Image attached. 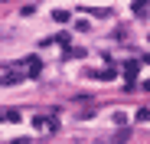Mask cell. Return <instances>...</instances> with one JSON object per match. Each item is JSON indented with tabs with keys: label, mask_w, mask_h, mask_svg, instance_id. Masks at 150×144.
I'll list each match as a JSON object with an SVG mask.
<instances>
[{
	"label": "cell",
	"mask_w": 150,
	"mask_h": 144,
	"mask_svg": "<svg viewBox=\"0 0 150 144\" xmlns=\"http://www.w3.org/2000/svg\"><path fill=\"white\" fill-rule=\"evenodd\" d=\"M52 20H56V23H69V10H56Z\"/></svg>",
	"instance_id": "cell-5"
},
{
	"label": "cell",
	"mask_w": 150,
	"mask_h": 144,
	"mask_svg": "<svg viewBox=\"0 0 150 144\" xmlns=\"http://www.w3.org/2000/svg\"><path fill=\"white\" fill-rule=\"evenodd\" d=\"M144 62H150V53H147V56H144Z\"/></svg>",
	"instance_id": "cell-7"
},
{
	"label": "cell",
	"mask_w": 150,
	"mask_h": 144,
	"mask_svg": "<svg viewBox=\"0 0 150 144\" xmlns=\"http://www.w3.org/2000/svg\"><path fill=\"white\" fill-rule=\"evenodd\" d=\"M131 138V131H114V134H105V138H98L95 144H124Z\"/></svg>",
	"instance_id": "cell-1"
},
{
	"label": "cell",
	"mask_w": 150,
	"mask_h": 144,
	"mask_svg": "<svg viewBox=\"0 0 150 144\" xmlns=\"http://www.w3.org/2000/svg\"><path fill=\"white\" fill-rule=\"evenodd\" d=\"M114 125H127V115H124V111H114Z\"/></svg>",
	"instance_id": "cell-6"
},
{
	"label": "cell",
	"mask_w": 150,
	"mask_h": 144,
	"mask_svg": "<svg viewBox=\"0 0 150 144\" xmlns=\"http://www.w3.org/2000/svg\"><path fill=\"white\" fill-rule=\"evenodd\" d=\"M0 82H4V85H16V82H23V76H16V72H10V76H4Z\"/></svg>",
	"instance_id": "cell-4"
},
{
	"label": "cell",
	"mask_w": 150,
	"mask_h": 144,
	"mask_svg": "<svg viewBox=\"0 0 150 144\" xmlns=\"http://www.w3.org/2000/svg\"><path fill=\"white\" fill-rule=\"evenodd\" d=\"M134 121H140V125H144V121H150V108H137V115H134Z\"/></svg>",
	"instance_id": "cell-3"
},
{
	"label": "cell",
	"mask_w": 150,
	"mask_h": 144,
	"mask_svg": "<svg viewBox=\"0 0 150 144\" xmlns=\"http://www.w3.org/2000/svg\"><path fill=\"white\" fill-rule=\"evenodd\" d=\"M39 69H42V66H39V59L33 56V59H30V66H26V72H30V79H36V76H39Z\"/></svg>",
	"instance_id": "cell-2"
}]
</instances>
